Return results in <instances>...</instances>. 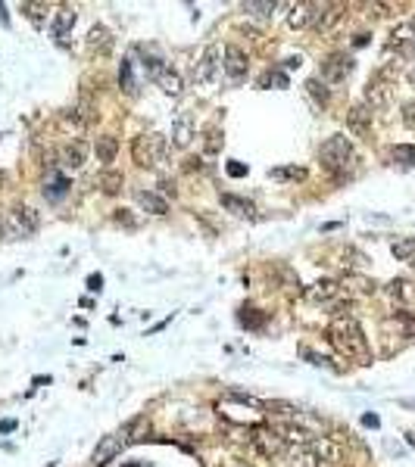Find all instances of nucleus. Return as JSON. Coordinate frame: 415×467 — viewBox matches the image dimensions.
<instances>
[{"instance_id":"nucleus-1","label":"nucleus","mask_w":415,"mask_h":467,"mask_svg":"<svg viewBox=\"0 0 415 467\" xmlns=\"http://www.w3.org/2000/svg\"><path fill=\"white\" fill-rule=\"evenodd\" d=\"M328 340L334 342V349L340 355L359 361V365H369L371 361L369 340H365L362 327H359V321L353 315H334V321L328 324Z\"/></svg>"},{"instance_id":"nucleus-2","label":"nucleus","mask_w":415,"mask_h":467,"mask_svg":"<svg viewBox=\"0 0 415 467\" xmlns=\"http://www.w3.org/2000/svg\"><path fill=\"white\" fill-rule=\"evenodd\" d=\"M319 162H321V168H325L331 178H337V181L346 178V174H353V168H356V149H353L350 137L331 134L325 143H321Z\"/></svg>"},{"instance_id":"nucleus-3","label":"nucleus","mask_w":415,"mask_h":467,"mask_svg":"<svg viewBox=\"0 0 415 467\" xmlns=\"http://www.w3.org/2000/svg\"><path fill=\"white\" fill-rule=\"evenodd\" d=\"M144 427H147L144 417H134V421H128L125 427H119V430H113L109 436H103L100 446H97V448H94V455H91V464H94V467H107L109 461H113L116 455H119L122 448L128 446V442L141 439Z\"/></svg>"},{"instance_id":"nucleus-4","label":"nucleus","mask_w":415,"mask_h":467,"mask_svg":"<svg viewBox=\"0 0 415 467\" xmlns=\"http://www.w3.org/2000/svg\"><path fill=\"white\" fill-rule=\"evenodd\" d=\"M132 159L141 168H157L166 159V137L157 131H144V134L134 137L132 143Z\"/></svg>"},{"instance_id":"nucleus-5","label":"nucleus","mask_w":415,"mask_h":467,"mask_svg":"<svg viewBox=\"0 0 415 467\" xmlns=\"http://www.w3.org/2000/svg\"><path fill=\"white\" fill-rule=\"evenodd\" d=\"M41 228V215L32 209V205H13V209L7 212V230L13 237H35Z\"/></svg>"},{"instance_id":"nucleus-6","label":"nucleus","mask_w":415,"mask_h":467,"mask_svg":"<svg viewBox=\"0 0 415 467\" xmlns=\"http://www.w3.org/2000/svg\"><path fill=\"white\" fill-rule=\"evenodd\" d=\"M353 68H356V62H353L350 53H331L321 62V81L325 84H344L353 75Z\"/></svg>"},{"instance_id":"nucleus-7","label":"nucleus","mask_w":415,"mask_h":467,"mask_svg":"<svg viewBox=\"0 0 415 467\" xmlns=\"http://www.w3.org/2000/svg\"><path fill=\"white\" fill-rule=\"evenodd\" d=\"M250 433H253L250 436L253 448H256L263 458H275V455H281L284 439H281V433H278V430H272V427H253Z\"/></svg>"},{"instance_id":"nucleus-8","label":"nucleus","mask_w":415,"mask_h":467,"mask_svg":"<svg viewBox=\"0 0 415 467\" xmlns=\"http://www.w3.org/2000/svg\"><path fill=\"white\" fill-rule=\"evenodd\" d=\"M387 47L396 50V56H412L415 53V19L400 22L387 37Z\"/></svg>"},{"instance_id":"nucleus-9","label":"nucleus","mask_w":415,"mask_h":467,"mask_svg":"<svg viewBox=\"0 0 415 467\" xmlns=\"http://www.w3.org/2000/svg\"><path fill=\"white\" fill-rule=\"evenodd\" d=\"M390 97H394V84H390L387 78H381V75H375V78L365 84V106H369V109L387 106Z\"/></svg>"},{"instance_id":"nucleus-10","label":"nucleus","mask_w":415,"mask_h":467,"mask_svg":"<svg viewBox=\"0 0 415 467\" xmlns=\"http://www.w3.org/2000/svg\"><path fill=\"white\" fill-rule=\"evenodd\" d=\"M215 72H219V47L209 44V47L203 50V56L197 59V66H194V81L197 84H209V81L215 78Z\"/></svg>"},{"instance_id":"nucleus-11","label":"nucleus","mask_w":415,"mask_h":467,"mask_svg":"<svg viewBox=\"0 0 415 467\" xmlns=\"http://www.w3.org/2000/svg\"><path fill=\"white\" fill-rule=\"evenodd\" d=\"M225 75L231 81H244L247 78V53L238 47V44H228L225 47V62H222Z\"/></svg>"},{"instance_id":"nucleus-12","label":"nucleus","mask_w":415,"mask_h":467,"mask_svg":"<svg viewBox=\"0 0 415 467\" xmlns=\"http://www.w3.org/2000/svg\"><path fill=\"white\" fill-rule=\"evenodd\" d=\"M197 137V122L191 112H182V116L175 118V125H172V143H175L178 149L191 147V140Z\"/></svg>"},{"instance_id":"nucleus-13","label":"nucleus","mask_w":415,"mask_h":467,"mask_svg":"<svg viewBox=\"0 0 415 467\" xmlns=\"http://www.w3.org/2000/svg\"><path fill=\"white\" fill-rule=\"evenodd\" d=\"M346 128L356 137H365L371 131V109L365 103H356L350 112H346Z\"/></svg>"},{"instance_id":"nucleus-14","label":"nucleus","mask_w":415,"mask_h":467,"mask_svg":"<svg viewBox=\"0 0 415 467\" xmlns=\"http://www.w3.org/2000/svg\"><path fill=\"white\" fill-rule=\"evenodd\" d=\"M337 293H340V284H337V280L321 277V280H315L312 286H306V290H303V296H306L309 302H331Z\"/></svg>"},{"instance_id":"nucleus-15","label":"nucleus","mask_w":415,"mask_h":467,"mask_svg":"<svg viewBox=\"0 0 415 467\" xmlns=\"http://www.w3.org/2000/svg\"><path fill=\"white\" fill-rule=\"evenodd\" d=\"M85 159H88V147H85L82 140H72V143H66V147L60 149V165L63 168L78 172V168L85 165Z\"/></svg>"},{"instance_id":"nucleus-16","label":"nucleus","mask_w":415,"mask_h":467,"mask_svg":"<svg viewBox=\"0 0 415 467\" xmlns=\"http://www.w3.org/2000/svg\"><path fill=\"white\" fill-rule=\"evenodd\" d=\"M340 16H344V6H340V3H328V6H321L319 16H315V22H312V28L319 31V35H331L334 25L340 22Z\"/></svg>"},{"instance_id":"nucleus-17","label":"nucleus","mask_w":415,"mask_h":467,"mask_svg":"<svg viewBox=\"0 0 415 467\" xmlns=\"http://www.w3.org/2000/svg\"><path fill=\"white\" fill-rule=\"evenodd\" d=\"M319 10H321V3H297L294 10L288 12V25H290V28H297V31L306 28V25L315 22Z\"/></svg>"},{"instance_id":"nucleus-18","label":"nucleus","mask_w":415,"mask_h":467,"mask_svg":"<svg viewBox=\"0 0 415 467\" xmlns=\"http://www.w3.org/2000/svg\"><path fill=\"white\" fill-rule=\"evenodd\" d=\"M76 22H78V12L72 10V6H60L57 16H53V25H51L53 37H57V41H66V35L76 28Z\"/></svg>"},{"instance_id":"nucleus-19","label":"nucleus","mask_w":415,"mask_h":467,"mask_svg":"<svg viewBox=\"0 0 415 467\" xmlns=\"http://www.w3.org/2000/svg\"><path fill=\"white\" fill-rule=\"evenodd\" d=\"M134 203L144 212H150V215H166V212H169V199L153 193V190H134Z\"/></svg>"},{"instance_id":"nucleus-20","label":"nucleus","mask_w":415,"mask_h":467,"mask_svg":"<svg viewBox=\"0 0 415 467\" xmlns=\"http://www.w3.org/2000/svg\"><path fill=\"white\" fill-rule=\"evenodd\" d=\"M222 205H225L228 212H234V215H240V218H256V205L250 203V199H244V196H234V193H222Z\"/></svg>"},{"instance_id":"nucleus-21","label":"nucleus","mask_w":415,"mask_h":467,"mask_svg":"<svg viewBox=\"0 0 415 467\" xmlns=\"http://www.w3.org/2000/svg\"><path fill=\"white\" fill-rule=\"evenodd\" d=\"M387 293H390V299H394V302H400V305H409V302H415V286L409 284L406 277H396V280H390V284H387Z\"/></svg>"},{"instance_id":"nucleus-22","label":"nucleus","mask_w":415,"mask_h":467,"mask_svg":"<svg viewBox=\"0 0 415 467\" xmlns=\"http://www.w3.org/2000/svg\"><path fill=\"white\" fill-rule=\"evenodd\" d=\"M309 448L319 455V461H328V464H337L340 461V448L334 446L331 439H325V436H315V439L309 442Z\"/></svg>"},{"instance_id":"nucleus-23","label":"nucleus","mask_w":415,"mask_h":467,"mask_svg":"<svg viewBox=\"0 0 415 467\" xmlns=\"http://www.w3.org/2000/svg\"><path fill=\"white\" fill-rule=\"evenodd\" d=\"M157 84H159V91L169 93V97H182V91H184V81L175 68H166V72L157 78Z\"/></svg>"},{"instance_id":"nucleus-24","label":"nucleus","mask_w":415,"mask_h":467,"mask_svg":"<svg viewBox=\"0 0 415 467\" xmlns=\"http://www.w3.org/2000/svg\"><path fill=\"white\" fill-rule=\"evenodd\" d=\"M88 47L97 50V53H109V47H113V35H109V28L94 25V28L88 31Z\"/></svg>"},{"instance_id":"nucleus-25","label":"nucleus","mask_w":415,"mask_h":467,"mask_svg":"<svg viewBox=\"0 0 415 467\" xmlns=\"http://www.w3.org/2000/svg\"><path fill=\"white\" fill-rule=\"evenodd\" d=\"M94 149H97V162H113L116 159V153H119V140H116L113 134H103V137H97V143H94Z\"/></svg>"},{"instance_id":"nucleus-26","label":"nucleus","mask_w":415,"mask_h":467,"mask_svg":"<svg viewBox=\"0 0 415 467\" xmlns=\"http://www.w3.org/2000/svg\"><path fill=\"white\" fill-rule=\"evenodd\" d=\"M319 464H321L319 455H315L309 446H300L288 455V467H319Z\"/></svg>"},{"instance_id":"nucleus-27","label":"nucleus","mask_w":415,"mask_h":467,"mask_svg":"<svg viewBox=\"0 0 415 467\" xmlns=\"http://www.w3.org/2000/svg\"><path fill=\"white\" fill-rule=\"evenodd\" d=\"M122 184H125V178H122V172H100L97 174V187H100L107 196H113V193L122 190Z\"/></svg>"},{"instance_id":"nucleus-28","label":"nucleus","mask_w":415,"mask_h":467,"mask_svg":"<svg viewBox=\"0 0 415 467\" xmlns=\"http://www.w3.org/2000/svg\"><path fill=\"white\" fill-rule=\"evenodd\" d=\"M390 159H394L400 168H412L415 165V147L412 143H396V147L390 149Z\"/></svg>"},{"instance_id":"nucleus-29","label":"nucleus","mask_w":415,"mask_h":467,"mask_svg":"<svg viewBox=\"0 0 415 467\" xmlns=\"http://www.w3.org/2000/svg\"><path fill=\"white\" fill-rule=\"evenodd\" d=\"M390 253H394V259H400V262H415V237L396 240L394 246H390Z\"/></svg>"},{"instance_id":"nucleus-30","label":"nucleus","mask_w":415,"mask_h":467,"mask_svg":"<svg viewBox=\"0 0 415 467\" xmlns=\"http://www.w3.org/2000/svg\"><path fill=\"white\" fill-rule=\"evenodd\" d=\"M119 87L125 93H138V81H134V66H132V59H122V66H119Z\"/></svg>"},{"instance_id":"nucleus-31","label":"nucleus","mask_w":415,"mask_h":467,"mask_svg":"<svg viewBox=\"0 0 415 467\" xmlns=\"http://www.w3.org/2000/svg\"><path fill=\"white\" fill-rule=\"evenodd\" d=\"M275 0H247L244 3V12L247 16H256V19H265V16H272L275 12Z\"/></svg>"},{"instance_id":"nucleus-32","label":"nucleus","mask_w":415,"mask_h":467,"mask_svg":"<svg viewBox=\"0 0 415 467\" xmlns=\"http://www.w3.org/2000/svg\"><path fill=\"white\" fill-rule=\"evenodd\" d=\"M72 109H76L78 112V116H82V122L85 125H88V122H94V116H97V106H94V100H91V93L88 91H82V93H78V103L76 106H72Z\"/></svg>"},{"instance_id":"nucleus-33","label":"nucleus","mask_w":415,"mask_h":467,"mask_svg":"<svg viewBox=\"0 0 415 467\" xmlns=\"http://www.w3.org/2000/svg\"><path fill=\"white\" fill-rule=\"evenodd\" d=\"M272 181H303L306 178V168H300V165H278V168H272Z\"/></svg>"},{"instance_id":"nucleus-34","label":"nucleus","mask_w":415,"mask_h":467,"mask_svg":"<svg viewBox=\"0 0 415 467\" xmlns=\"http://www.w3.org/2000/svg\"><path fill=\"white\" fill-rule=\"evenodd\" d=\"M66 190H69V181H66L63 174H51V181H47V187H44V196L60 199Z\"/></svg>"},{"instance_id":"nucleus-35","label":"nucleus","mask_w":415,"mask_h":467,"mask_svg":"<svg viewBox=\"0 0 415 467\" xmlns=\"http://www.w3.org/2000/svg\"><path fill=\"white\" fill-rule=\"evenodd\" d=\"M240 324L250 330H263L265 327V315L256 309H240Z\"/></svg>"},{"instance_id":"nucleus-36","label":"nucleus","mask_w":415,"mask_h":467,"mask_svg":"<svg viewBox=\"0 0 415 467\" xmlns=\"http://www.w3.org/2000/svg\"><path fill=\"white\" fill-rule=\"evenodd\" d=\"M306 91L315 97V103H321V106L328 103V84H325L321 78H309V81H306Z\"/></svg>"},{"instance_id":"nucleus-37","label":"nucleus","mask_w":415,"mask_h":467,"mask_svg":"<svg viewBox=\"0 0 415 467\" xmlns=\"http://www.w3.org/2000/svg\"><path fill=\"white\" fill-rule=\"evenodd\" d=\"M22 12H26V19H32L35 25H41V22H44L47 3H22Z\"/></svg>"},{"instance_id":"nucleus-38","label":"nucleus","mask_w":415,"mask_h":467,"mask_svg":"<svg viewBox=\"0 0 415 467\" xmlns=\"http://www.w3.org/2000/svg\"><path fill=\"white\" fill-rule=\"evenodd\" d=\"M263 87H269V84H275V87H288V75L284 72H278V68H272V72H265L263 75V81H259Z\"/></svg>"},{"instance_id":"nucleus-39","label":"nucleus","mask_w":415,"mask_h":467,"mask_svg":"<svg viewBox=\"0 0 415 467\" xmlns=\"http://www.w3.org/2000/svg\"><path fill=\"white\" fill-rule=\"evenodd\" d=\"M222 137H225V134H222L219 128H209V131H206V153H209V156L222 149Z\"/></svg>"},{"instance_id":"nucleus-40","label":"nucleus","mask_w":415,"mask_h":467,"mask_svg":"<svg viewBox=\"0 0 415 467\" xmlns=\"http://www.w3.org/2000/svg\"><path fill=\"white\" fill-rule=\"evenodd\" d=\"M113 221L122 224V228H132V230L138 228V218H134L128 209H116V212H113Z\"/></svg>"},{"instance_id":"nucleus-41","label":"nucleus","mask_w":415,"mask_h":467,"mask_svg":"<svg viewBox=\"0 0 415 467\" xmlns=\"http://www.w3.org/2000/svg\"><path fill=\"white\" fill-rule=\"evenodd\" d=\"M403 122H406V128H415V100L403 106Z\"/></svg>"},{"instance_id":"nucleus-42","label":"nucleus","mask_w":415,"mask_h":467,"mask_svg":"<svg viewBox=\"0 0 415 467\" xmlns=\"http://www.w3.org/2000/svg\"><path fill=\"white\" fill-rule=\"evenodd\" d=\"M228 174H231V178H244V174H247V165H244V162H228Z\"/></svg>"},{"instance_id":"nucleus-43","label":"nucleus","mask_w":415,"mask_h":467,"mask_svg":"<svg viewBox=\"0 0 415 467\" xmlns=\"http://www.w3.org/2000/svg\"><path fill=\"white\" fill-rule=\"evenodd\" d=\"M88 290H94V293L103 290V274H91V277H88Z\"/></svg>"},{"instance_id":"nucleus-44","label":"nucleus","mask_w":415,"mask_h":467,"mask_svg":"<svg viewBox=\"0 0 415 467\" xmlns=\"http://www.w3.org/2000/svg\"><path fill=\"white\" fill-rule=\"evenodd\" d=\"M303 66V56H288L284 59V68H300Z\"/></svg>"},{"instance_id":"nucleus-45","label":"nucleus","mask_w":415,"mask_h":467,"mask_svg":"<svg viewBox=\"0 0 415 467\" xmlns=\"http://www.w3.org/2000/svg\"><path fill=\"white\" fill-rule=\"evenodd\" d=\"M184 168H188V172H203V162L200 159H188V165Z\"/></svg>"},{"instance_id":"nucleus-46","label":"nucleus","mask_w":415,"mask_h":467,"mask_svg":"<svg viewBox=\"0 0 415 467\" xmlns=\"http://www.w3.org/2000/svg\"><path fill=\"white\" fill-rule=\"evenodd\" d=\"M362 423H365V427H378V423H381V421H378L375 414H362Z\"/></svg>"},{"instance_id":"nucleus-47","label":"nucleus","mask_w":415,"mask_h":467,"mask_svg":"<svg viewBox=\"0 0 415 467\" xmlns=\"http://www.w3.org/2000/svg\"><path fill=\"white\" fill-rule=\"evenodd\" d=\"M16 427V421H0V433H10Z\"/></svg>"},{"instance_id":"nucleus-48","label":"nucleus","mask_w":415,"mask_h":467,"mask_svg":"<svg viewBox=\"0 0 415 467\" xmlns=\"http://www.w3.org/2000/svg\"><path fill=\"white\" fill-rule=\"evenodd\" d=\"M406 442L409 446H415V433H406Z\"/></svg>"},{"instance_id":"nucleus-49","label":"nucleus","mask_w":415,"mask_h":467,"mask_svg":"<svg viewBox=\"0 0 415 467\" xmlns=\"http://www.w3.org/2000/svg\"><path fill=\"white\" fill-rule=\"evenodd\" d=\"M0 237H3V221H0Z\"/></svg>"},{"instance_id":"nucleus-50","label":"nucleus","mask_w":415,"mask_h":467,"mask_svg":"<svg viewBox=\"0 0 415 467\" xmlns=\"http://www.w3.org/2000/svg\"><path fill=\"white\" fill-rule=\"evenodd\" d=\"M412 268H415V262H412Z\"/></svg>"}]
</instances>
